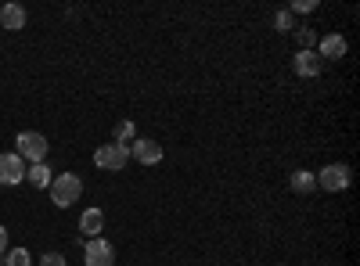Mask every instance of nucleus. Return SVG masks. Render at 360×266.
<instances>
[{"instance_id": "nucleus-1", "label": "nucleus", "mask_w": 360, "mask_h": 266, "mask_svg": "<svg viewBox=\"0 0 360 266\" xmlns=\"http://www.w3.org/2000/svg\"><path fill=\"white\" fill-rule=\"evenodd\" d=\"M83 194V180L76 173H58L51 180V201L58 205V209H69V205H76Z\"/></svg>"}, {"instance_id": "nucleus-2", "label": "nucleus", "mask_w": 360, "mask_h": 266, "mask_svg": "<svg viewBox=\"0 0 360 266\" xmlns=\"http://www.w3.org/2000/svg\"><path fill=\"white\" fill-rule=\"evenodd\" d=\"M15 147H18L15 155H18L22 162H33V166H37V162H44V159H47V152H51L47 137H44V133H37V130H22V133L15 137Z\"/></svg>"}, {"instance_id": "nucleus-3", "label": "nucleus", "mask_w": 360, "mask_h": 266, "mask_svg": "<svg viewBox=\"0 0 360 266\" xmlns=\"http://www.w3.org/2000/svg\"><path fill=\"white\" fill-rule=\"evenodd\" d=\"M314 176H317V187L332 191V194L346 191V187H349V180H353V173H349V166H346V162H332V166H324V169H321V173H314Z\"/></svg>"}, {"instance_id": "nucleus-4", "label": "nucleus", "mask_w": 360, "mask_h": 266, "mask_svg": "<svg viewBox=\"0 0 360 266\" xmlns=\"http://www.w3.org/2000/svg\"><path fill=\"white\" fill-rule=\"evenodd\" d=\"M127 162H130V147H123V144H101L98 152H94V166L98 169H108V173L127 169Z\"/></svg>"}, {"instance_id": "nucleus-5", "label": "nucleus", "mask_w": 360, "mask_h": 266, "mask_svg": "<svg viewBox=\"0 0 360 266\" xmlns=\"http://www.w3.org/2000/svg\"><path fill=\"white\" fill-rule=\"evenodd\" d=\"M130 159H137L141 166H159L162 162V144L152 137H137L130 144Z\"/></svg>"}, {"instance_id": "nucleus-6", "label": "nucleus", "mask_w": 360, "mask_h": 266, "mask_svg": "<svg viewBox=\"0 0 360 266\" xmlns=\"http://www.w3.org/2000/svg\"><path fill=\"white\" fill-rule=\"evenodd\" d=\"M22 180H25V162L15 152H4L0 155V187H15Z\"/></svg>"}, {"instance_id": "nucleus-7", "label": "nucleus", "mask_w": 360, "mask_h": 266, "mask_svg": "<svg viewBox=\"0 0 360 266\" xmlns=\"http://www.w3.org/2000/svg\"><path fill=\"white\" fill-rule=\"evenodd\" d=\"M83 259H86V266H112L115 262V248L105 238H90L86 248H83Z\"/></svg>"}, {"instance_id": "nucleus-8", "label": "nucleus", "mask_w": 360, "mask_h": 266, "mask_svg": "<svg viewBox=\"0 0 360 266\" xmlns=\"http://www.w3.org/2000/svg\"><path fill=\"white\" fill-rule=\"evenodd\" d=\"M292 69H295V76L314 79V76H321L324 62H321V54H317V51H299V54H295V62H292Z\"/></svg>"}, {"instance_id": "nucleus-9", "label": "nucleus", "mask_w": 360, "mask_h": 266, "mask_svg": "<svg viewBox=\"0 0 360 266\" xmlns=\"http://www.w3.org/2000/svg\"><path fill=\"white\" fill-rule=\"evenodd\" d=\"M317 54H321V62L328 58V62H339V58H346V36L342 33H328V36H321L317 40Z\"/></svg>"}, {"instance_id": "nucleus-10", "label": "nucleus", "mask_w": 360, "mask_h": 266, "mask_svg": "<svg viewBox=\"0 0 360 266\" xmlns=\"http://www.w3.org/2000/svg\"><path fill=\"white\" fill-rule=\"evenodd\" d=\"M79 230L86 234V238H101V230H105V213L101 209H86L79 216Z\"/></svg>"}, {"instance_id": "nucleus-11", "label": "nucleus", "mask_w": 360, "mask_h": 266, "mask_svg": "<svg viewBox=\"0 0 360 266\" xmlns=\"http://www.w3.org/2000/svg\"><path fill=\"white\" fill-rule=\"evenodd\" d=\"M0 25L11 29V33L25 29V8L22 4H4V8H0Z\"/></svg>"}, {"instance_id": "nucleus-12", "label": "nucleus", "mask_w": 360, "mask_h": 266, "mask_svg": "<svg viewBox=\"0 0 360 266\" xmlns=\"http://www.w3.org/2000/svg\"><path fill=\"white\" fill-rule=\"evenodd\" d=\"M288 184H292V191H295V194H310V191L317 187V176H314L310 169H295Z\"/></svg>"}, {"instance_id": "nucleus-13", "label": "nucleus", "mask_w": 360, "mask_h": 266, "mask_svg": "<svg viewBox=\"0 0 360 266\" xmlns=\"http://www.w3.org/2000/svg\"><path fill=\"white\" fill-rule=\"evenodd\" d=\"M25 180L33 184V187H51V169H47L44 162H37V166L25 169Z\"/></svg>"}, {"instance_id": "nucleus-14", "label": "nucleus", "mask_w": 360, "mask_h": 266, "mask_svg": "<svg viewBox=\"0 0 360 266\" xmlns=\"http://www.w3.org/2000/svg\"><path fill=\"white\" fill-rule=\"evenodd\" d=\"M295 44H299V51H314L317 47V33H314V29H307V25H295Z\"/></svg>"}, {"instance_id": "nucleus-15", "label": "nucleus", "mask_w": 360, "mask_h": 266, "mask_svg": "<svg viewBox=\"0 0 360 266\" xmlns=\"http://www.w3.org/2000/svg\"><path fill=\"white\" fill-rule=\"evenodd\" d=\"M134 140H137V126H134L130 119H123V123L115 126V140H112V144H123V147H127V144H134Z\"/></svg>"}, {"instance_id": "nucleus-16", "label": "nucleus", "mask_w": 360, "mask_h": 266, "mask_svg": "<svg viewBox=\"0 0 360 266\" xmlns=\"http://www.w3.org/2000/svg\"><path fill=\"white\" fill-rule=\"evenodd\" d=\"M274 29H278V33H295V18H292L288 8H281V11L274 15Z\"/></svg>"}, {"instance_id": "nucleus-17", "label": "nucleus", "mask_w": 360, "mask_h": 266, "mask_svg": "<svg viewBox=\"0 0 360 266\" xmlns=\"http://www.w3.org/2000/svg\"><path fill=\"white\" fill-rule=\"evenodd\" d=\"M33 262V255H29L25 248H15V252H8V259H4V266H29Z\"/></svg>"}, {"instance_id": "nucleus-18", "label": "nucleus", "mask_w": 360, "mask_h": 266, "mask_svg": "<svg viewBox=\"0 0 360 266\" xmlns=\"http://www.w3.org/2000/svg\"><path fill=\"white\" fill-rule=\"evenodd\" d=\"M288 11H292V15H310V11H317V0H295Z\"/></svg>"}, {"instance_id": "nucleus-19", "label": "nucleus", "mask_w": 360, "mask_h": 266, "mask_svg": "<svg viewBox=\"0 0 360 266\" xmlns=\"http://www.w3.org/2000/svg\"><path fill=\"white\" fill-rule=\"evenodd\" d=\"M40 266H65V255L62 252H47V255H40Z\"/></svg>"}, {"instance_id": "nucleus-20", "label": "nucleus", "mask_w": 360, "mask_h": 266, "mask_svg": "<svg viewBox=\"0 0 360 266\" xmlns=\"http://www.w3.org/2000/svg\"><path fill=\"white\" fill-rule=\"evenodd\" d=\"M4 252H8V230L0 227V255H4Z\"/></svg>"}]
</instances>
